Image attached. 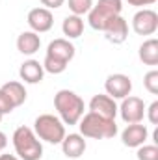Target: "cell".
I'll return each mask as SVG.
<instances>
[{
    "label": "cell",
    "instance_id": "6da1fadb",
    "mask_svg": "<svg viewBox=\"0 0 158 160\" xmlns=\"http://www.w3.org/2000/svg\"><path fill=\"white\" fill-rule=\"evenodd\" d=\"M54 108L58 110L63 125H78L84 116V101L71 89H60L54 95Z\"/></svg>",
    "mask_w": 158,
    "mask_h": 160
},
{
    "label": "cell",
    "instance_id": "7a4b0ae2",
    "mask_svg": "<svg viewBox=\"0 0 158 160\" xmlns=\"http://www.w3.org/2000/svg\"><path fill=\"white\" fill-rule=\"evenodd\" d=\"M78 127L80 134L84 138H93V140H108L117 134L116 119H108L93 112H87L86 116H82V119L78 121Z\"/></svg>",
    "mask_w": 158,
    "mask_h": 160
},
{
    "label": "cell",
    "instance_id": "3957f363",
    "mask_svg": "<svg viewBox=\"0 0 158 160\" xmlns=\"http://www.w3.org/2000/svg\"><path fill=\"white\" fill-rule=\"evenodd\" d=\"M13 147L21 160H41L43 145L30 127H19L13 132Z\"/></svg>",
    "mask_w": 158,
    "mask_h": 160
},
{
    "label": "cell",
    "instance_id": "277c9868",
    "mask_svg": "<svg viewBox=\"0 0 158 160\" xmlns=\"http://www.w3.org/2000/svg\"><path fill=\"white\" fill-rule=\"evenodd\" d=\"M121 9H123V2L121 0H99L91 9H89V26L93 30H99V32H104L106 26L112 22V19H116L121 15Z\"/></svg>",
    "mask_w": 158,
    "mask_h": 160
},
{
    "label": "cell",
    "instance_id": "5b68a950",
    "mask_svg": "<svg viewBox=\"0 0 158 160\" xmlns=\"http://www.w3.org/2000/svg\"><path fill=\"white\" fill-rule=\"evenodd\" d=\"M34 132L36 136L47 142V143H62V140L65 138V127L60 118L52 116V114H41L39 118L34 121Z\"/></svg>",
    "mask_w": 158,
    "mask_h": 160
},
{
    "label": "cell",
    "instance_id": "8992f818",
    "mask_svg": "<svg viewBox=\"0 0 158 160\" xmlns=\"http://www.w3.org/2000/svg\"><path fill=\"white\" fill-rule=\"evenodd\" d=\"M145 102L140 99V97H125L121 106L117 108V112H121V118L125 123L132 125V123H141L143 121V116H145Z\"/></svg>",
    "mask_w": 158,
    "mask_h": 160
},
{
    "label": "cell",
    "instance_id": "52a82bcc",
    "mask_svg": "<svg viewBox=\"0 0 158 160\" xmlns=\"http://www.w3.org/2000/svg\"><path fill=\"white\" fill-rule=\"evenodd\" d=\"M132 28L138 36H153L158 30V13L153 9H140L132 17Z\"/></svg>",
    "mask_w": 158,
    "mask_h": 160
},
{
    "label": "cell",
    "instance_id": "ba28073f",
    "mask_svg": "<svg viewBox=\"0 0 158 160\" xmlns=\"http://www.w3.org/2000/svg\"><path fill=\"white\" fill-rule=\"evenodd\" d=\"M104 89H106V95H110L112 99H125L132 91V80L123 73L110 75L104 82Z\"/></svg>",
    "mask_w": 158,
    "mask_h": 160
},
{
    "label": "cell",
    "instance_id": "9c48e42d",
    "mask_svg": "<svg viewBox=\"0 0 158 160\" xmlns=\"http://www.w3.org/2000/svg\"><path fill=\"white\" fill-rule=\"evenodd\" d=\"M54 24V17L52 11L47 8H34L28 13V26L32 28V32L36 34H45L52 28Z\"/></svg>",
    "mask_w": 158,
    "mask_h": 160
},
{
    "label": "cell",
    "instance_id": "30bf717a",
    "mask_svg": "<svg viewBox=\"0 0 158 160\" xmlns=\"http://www.w3.org/2000/svg\"><path fill=\"white\" fill-rule=\"evenodd\" d=\"M89 112L99 114V116L108 118V119H116V116H117L116 99H112L110 95H104V93L93 95V99L89 101Z\"/></svg>",
    "mask_w": 158,
    "mask_h": 160
},
{
    "label": "cell",
    "instance_id": "8fae6325",
    "mask_svg": "<svg viewBox=\"0 0 158 160\" xmlns=\"http://www.w3.org/2000/svg\"><path fill=\"white\" fill-rule=\"evenodd\" d=\"M47 56L54 58V60H60L63 63H69L73 58H75V45L69 39H63V38H58V39L50 41L48 47H47Z\"/></svg>",
    "mask_w": 158,
    "mask_h": 160
},
{
    "label": "cell",
    "instance_id": "7c38bea8",
    "mask_svg": "<svg viewBox=\"0 0 158 160\" xmlns=\"http://www.w3.org/2000/svg\"><path fill=\"white\" fill-rule=\"evenodd\" d=\"M147 136H149V130L145 125L141 123H132V125H126V128L121 132V140L126 147H140L147 142Z\"/></svg>",
    "mask_w": 158,
    "mask_h": 160
},
{
    "label": "cell",
    "instance_id": "4fadbf2b",
    "mask_svg": "<svg viewBox=\"0 0 158 160\" xmlns=\"http://www.w3.org/2000/svg\"><path fill=\"white\" fill-rule=\"evenodd\" d=\"M104 34H106V39L110 41V43L121 45V43H125L126 38H128V22L119 15L116 19H112V22L106 26Z\"/></svg>",
    "mask_w": 158,
    "mask_h": 160
},
{
    "label": "cell",
    "instance_id": "5bb4252c",
    "mask_svg": "<svg viewBox=\"0 0 158 160\" xmlns=\"http://www.w3.org/2000/svg\"><path fill=\"white\" fill-rule=\"evenodd\" d=\"M86 140L82 134H65V138L62 140V151L67 158H80L86 151Z\"/></svg>",
    "mask_w": 158,
    "mask_h": 160
},
{
    "label": "cell",
    "instance_id": "9a60e30c",
    "mask_svg": "<svg viewBox=\"0 0 158 160\" xmlns=\"http://www.w3.org/2000/svg\"><path fill=\"white\" fill-rule=\"evenodd\" d=\"M19 75H21V80H24L26 84H39L45 75L43 63H39L37 60H28L21 65Z\"/></svg>",
    "mask_w": 158,
    "mask_h": 160
},
{
    "label": "cell",
    "instance_id": "2e32d148",
    "mask_svg": "<svg viewBox=\"0 0 158 160\" xmlns=\"http://www.w3.org/2000/svg\"><path fill=\"white\" fill-rule=\"evenodd\" d=\"M41 47V38L39 34L36 32H22L19 38H17V50L21 54H26V56H32L39 50Z\"/></svg>",
    "mask_w": 158,
    "mask_h": 160
},
{
    "label": "cell",
    "instance_id": "e0dca14e",
    "mask_svg": "<svg viewBox=\"0 0 158 160\" xmlns=\"http://www.w3.org/2000/svg\"><path fill=\"white\" fill-rule=\"evenodd\" d=\"M0 89L9 97V101L13 102V106H15V108H17V106H21V104L26 101V89H24V86H22L21 82H17V80L6 82Z\"/></svg>",
    "mask_w": 158,
    "mask_h": 160
},
{
    "label": "cell",
    "instance_id": "ac0fdd59",
    "mask_svg": "<svg viewBox=\"0 0 158 160\" xmlns=\"http://www.w3.org/2000/svg\"><path fill=\"white\" fill-rule=\"evenodd\" d=\"M62 30H63V36H67V39H77L82 36L84 32V21L78 15H69L65 17L63 24H62Z\"/></svg>",
    "mask_w": 158,
    "mask_h": 160
},
{
    "label": "cell",
    "instance_id": "d6986e66",
    "mask_svg": "<svg viewBox=\"0 0 158 160\" xmlns=\"http://www.w3.org/2000/svg\"><path fill=\"white\" fill-rule=\"evenodd\" d=\"M140 60L145 65H158V41L147 39L140 47Z\"/></svg>",
    "mask_w": 158,
    "mask_h": 160
},
{
    "label": "cell",
    "instance_id": "ffe728a7",
    "mask_svg": "<svg viewBox=\"0 0 158 160\" xmlns=\"http://www.w3.org/2000/svg\"><path fill=\"white\" fill-rule=\"evenodd\" d=\"M67 65H69V63H63V62L54 60V58H50V56H45V60H43V69H45L47 73H52V75L63 73V71L67 69Z\"/></svg>",
    "mask_w": 158,
    "mask_h": 160
},
{
    "label": "cell",
    "instance_id": "44dd1931",
    "mask_svg": "<svg viewBox=\"0 0 158 160\" xmlns=\"http://www.w3.org/2000/svg\"><path fill=\"white\" fill-rule=\"evenodd\" d=\"M93 8V0H69V9L73 11V15H86L89 13V9Z\"/></svg>",
    "mask_w": 158,
    "mask_h": 160
},
{
    "label": "cell",
    "instance_id": "7402d4cb",
    "mask_svg": "<svg viewBox=\"0 0 158 160\" xmlns=\"http://www.w3.org/2000/svg\"><path fill=\"white\" fill-rule=\"evenodd\" d=\"M138 160H158V147L156 145H140L138 147Z\"/></svg>",
    "mask_w": 158,
    "mask_h": 160
},
{
    "label": "cell",
    "instance_id": "603a6c76",
    "mask_svg": "<svg viewBox=\"0 0 158 160\" xmlns=\"http://www.w3.org/2000/svg\"><path fill=\"white\" fill-rule=\"evenodd\" d=\"M143 86L151 95H158V71H149L143 78Z\"/></svg>",
    "mask_w": 158,
    "mask_h": 160
},
{
    "label": "cell",
    "instance_id": "cb8c5ba5",
    "mask_svg": "<svg viewBox=\"0 0 158 160\" xmlns=\"http://www.w3.org/2000/svg\"><path fill=\"white\" fill-rule=\"evenodd\" d=\"M15 110V106H13V102L9 101V97L0 89V114L4 116V114H11Z\"/></svg>",
    "mask_w": 158,
    "mask_h": 160
},
{
    "label": "cell",
    "instance_id": "d4e9b609",
    "mask_svg": "<svg viewBox=\"0 0 158 160\" xmlns=\"http://www.w3.org/2000/svg\"><path fill=\"white\" fill-rule=\"evenodd\" d=\"M145 112H147V119L151 121L153 125H158V101L151 102V106L145 108Z\"/></svg>",
    "mask_w": 158,
    "mask_h": 160
},
{
    "label": "cell",
    "instance_id": "484cf974",
    "mask_svg": "<svg viewBox=\"0 0 158 160\" xmlns=\"http://www.w3.org/2000/svg\"><path fill=\"white\" fill-rule=\"evenodd\" d=\"M39 2L43 4V8H47V9H58V8L63 6L65 0H39Z\"/></svg>",
    "mask_w": 158,
    "mask_h": 160
},
{
    "label": "cell",
    "instance_id": "4316f807",
    "mask_svg": "<svg viewBox=\"0 0 158 160\" xmlns=\"http://www.w3.org/2000/svg\"><path fill=\"white\" fill-rule=\"evenodd\" d=\"M130 6H138V8H143V6H151V4H155L156 0H126Z\"/></svg>",
    "mask_w": 158,
    "mask_h": 160
},
{
    "label": "cell",
    "instance_id": "83f0119b",
    "mask_svg": "<svg viewBox=\"0 0 158 160\" xmlns=\"http://www.w3.org/2000/svg\"><path fill=\"white\" fill-rule=\"evenodd\" d=\"M6 145H7V138H6V134H4V132H0V153L6 149Z\"/></svg>",
    "mask_w": 158,
    "mask_h": 160
},
{
    "label": "cell",
    "instance_id": "f1b7e54d",
    "mask_svg": "<svg viewBox=\"0 0 158 160\" xmlns=\"http://www.w3.org/2000/svg\"><path fill=\"white\" fill-rule=\"evenodd\" d=\"M0 160H21V158L15 157V155H0Z\"/></svg>",
    "mask_w": 158,
    "mask_h": 160
},
{
    "label": "cell",
    "instance_id": "f546056e",
    "mask_svg": "<svg viewBox=\"0 0 158 160\" xmlns=\"http://www.w3.org/2000/svg\"><path fill=\"white\" fill-rule=\"evenodd\" d=\"M0 121H2V114H0Z\"/></svg>",
    "mask_w": 158,
    "mask_h": 160
}]
</instances>
